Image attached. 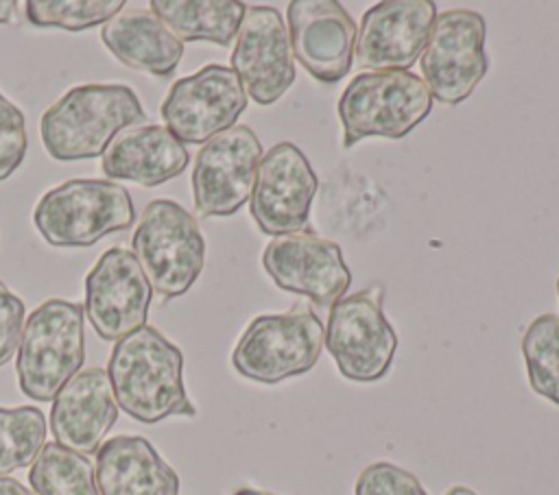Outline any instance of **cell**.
<instances>
[{
	"instance_id": "obj_1",
	"label": "cell",
	"mask_w": 559,
	"mask_h": 495,
	"mask_svg": "<svg viewBox=\"0 0 559 495\" xmlns=\"http://www.w3.org/2000/svg\"><path fill=\"white\" fill-rule=\"evenodd\" d=\"M107 375L118 408L140 423L197 414L183 386L181 349L151 325L114 345Z\"/></svg>"
},
{
	"instance_id": "obj_2",
	"label": "cell",
	"mask_w": 559,
	"mask_h": 495,
	"mask_svg": "<svg viewBox=\"0 0 559 495\" xmlns=\"http://www.w3.org/2000/svg\"><path fill=\"white\" fill-rule=\"evenodd\" d=\"M142 120L146 111L129 85L87 83L68 89L41 113L39 135L52 159L79 161L103 155L120 131Z\"/></svg>"
},
{
	"instance_id": "obj_3",
	"label": "cell",
	"mask_w": 559,
	"mask_h": 495,
	"mask_svg": "<svg viewBox=\"0 0 559 495\" xmlns=\"http://www.w3.org/2000/svg\"><path fill=\"white\" fill-rule=\"evenodd\" d=\"M83 305L48 299L26 318L15 373L20 390L35 401H52L85 362Z\"/></svg>"
},
{
	"instance_id": "obj_4",
	"label": "cell",
	"mask_w": 559,
	"mask_h": 495,
	"mask_svg": "<svg viewBox=\"0 0 559 495\" xmlns=\"http://www.w3.org/2000/svg\"><path fill=\"white\" fill-rule=\"evenodd\" d=\"M432 94L413 72H362L343 89L336 111L343 126V146L365 137L400 140L426 120Z\"/></svg>"
},
{
	"instance_id": "obj_5",
	"label": "cell",
	"mask_w": 559,
	"mask_h": 495,
	"mask_svg": "<svg viewBox=\"0 0 559 495\" xmlns=\"http://www.w3.org/2000/svg\"><path fill=\"white\" fill-rule=\"evenodd\" d=\"M127 188L109 179H70L48 190L33 209V222L50 246H92L133 225Z\"/></svg>"
},
{
	"instance_id": "obj_6",
	"label": "cell",
	"mask_w": 559,
	"mask_h": 495,
	"mask_svg": "<svg viewBox=\"0 0 559 495\" xmlns=\"http://www.w3.org/2000/svg\"><path fill=\"white\" fill-rule=\"evenodd\" d=\"M131 246L153 292L166 301L186 294L205 264L199 222L170 198H155L144 207Z\"/></svg>"
},
{
	"instance_id": "obj_7",
	"label": "cell",
	"mask_w": 559,
	"mask_h": 495,
	"mask_svg": "<svg viewBox=\"0 0 559 495\" xmlns=\"http://www.w3.org/2000/svg\"><path fill=\"white\" fill-rule=\"evenodd\" d=\"M325 327L310 307L255 316L231 351L238 375L258 384H280L308 373L323 349Z\"/></svg>"
},
{
	"instance_id": "obj_8",
	"label": "cell",
	"mask_w": 559,
	"mask_h": 495,
	"mask_svg": "<svg viewBox=\"0 0 559 495\" xmlns=\"http://www.w3.org/2000/svg\"><path fill=\"white\" fill-rule=\"evenodd\" d=\"M382 301V286H371L330 307L323 345L338 373L349 382H378L393 364L397 334L384 316Z\"/></svg>"
},
{
	"instance_id": "obj_9",
	"label": "cell",
	"mask_w": 559,
	"mask_h": 495,
	"mask_svg": "<svg viewBox=\"0 0 559 495\" xmlns=\"http://www.w3.org/2000/svg\"><path fill=\"white\" fill-rule=\"evenodd\" d=\"M419 65L432 98L445 105L467 100L487 74L483 15L472 9L439 13Z\"/></svg>"
},
{
	"instance_id": "obj_10",
	"label": "cell",
	"mask_w": 559,
	"mask_h": 495,
	"mask_svg": "<svg viewBox=\"0 0 559 495\" xmlns=\"http://www.w3.org/2000/svg\"><path fill=\"white\" fill-rule=\"evenodd\" d=\"M247 100L245 87L229 65L207 63L170 85L159 113L181 144H205L236 126Z\"/></svg>"
},
{
	"instance_id": "obj_11",
	"label": "cell",
	"mask_w": 559,
	"mask_h": 495,
	"mask_svg": "<svg viewBox=\"0 0 559 495\" xmlns=\"http://www.w3.org/2000/svg\"><path fill=\"white\" fill-rule=\"evenodd\" d=\"M262 144L251 126L236 124L201 146L192 166L194 212L201 218L236 214L251 196Z\"/></svg>"
},
{
	"instance_id": "obj_12",
	"label": "cell",
	"mask_w": 559,
	"mask_h": 495,
	"mask_svg": "<svg viewBox=\"0 0 559 495\" xmlns=\"http://www.w3.org/2000/svg\"><path fill=\"white\" fill-rule=\"evenodd\" d=\"M319 179L301 153L290 142L271 146L255 170L249 196V212L258 229L266 236L297 233L310 218Z\"/></svg>"
},
{
	"instance_id": "obj_13",
	"label": "cell",
	"mask_w": 559,
	"mask_h": 495,
	"mask_svg": "<svg viewBox=\"0 0 559 495\" xmlns=\"http://www.w3.org/2000/svg\"><path fill=\"white\" fill-rule=\"evenodd\" d=\"M262 266L280 290L308 297L317 307H332L352 283L341 246L312 231L273 238Z\"/></svg>"
},
{
	"instance_id": "obj_14",
	"label": "cell",
	"mask_w": 559,
	"mask_h": 495,
	"mask_svg": "<svg viewBox=\"0 0 559 495\" xmlns=\"http://www.w3.org/2000/svg\"><path fill=\"white\" fill-rule=\"evenodd\" d=\"M153 288L135 255L122 246L107 249L85 277V305L94 331L109 342L146 325Z\"/></svg>"
},
{
	"instance_id": "obj_15",
	"label": "cell",
	"mask_w": 559,
	"mask_h": 495,
	"mask_svg": "<svg viewBox=\"0 0 559 495\" xmlns=\"http://www.w3.org/2000/svg\"><path fill=\"white\" fill-rule=\"evenodd\" d=\"M231 70L247 98L258 105H273L295 83L288 28L275 7H247L231 50Z\"/></svg>"
},
{
	"instance_id": "obj_16",
	"label": "cell",
	"mask_w": 559,
	"mask_h": 495,
	"mask_svg": "<svg viewBox=\"0 0 559 495\" xmlns=\"http://www.w3.org/2000/svg\"><path fill=\"white\" fill-rule=\"evenodd\" d=\"M437 7L430 0H382L356 26L354 61L371 72H406L424 52Z\"/></svg>"
},
{
	"instance_id": "obj_17",
	"label": "cell",
	"mask_w": 559,
	"mask_h": 495,
	"mask_svg": "<svg viewBox=\"0 0 559 495\" xmlns=\"http://www.w3.org/2000/svg\"><path fill=\"white\" fill-rule=\"evenodd\" d=\"M293 57L319 83H336L354 63L356 22L336 0H293L288 4Z\"/></svg>"
},
{
	"instance_id": "obj_18",
	"label": "cell",
	"mask_w": 559,
	"mask_h": 495,
	"mask_svg": "<svg viewBox=\"0 0 559 495\" xmlns=\"http://www.w3.org/2000/svg\"><path fill=\"white\" fill-rule=\"evenodd\" d=\"M118 419V403L109 375L100 366L79 371L52 399L50 432L55 443L92 456L105 443Z\"/></svg>"
},
{
	"instance_id": "obj_19",
	"label": "cell",
	"mask_w": 559,
	"mask_h": 495,
	"mask_svg": "<svg viewBox=\"0 0 559 495\" xmlns=\"http://www.w3.org/2000/svg\"><path fill=\"white\" fill-rule=\"evenodd\" d=\"M190 161L181 144L166 126L144 124L120 131L103 153L105 177L133 181L144 188L162 185L179 177Z\"/></svg>"
},
{
	"instance_id": "obj_20",
	"label": "cell",
	"mask_w": 559,
	"mask_h": 495,
	"mask_svg": "<svg viewBox=\"0 0 559 495\" xmlns=\"http://www.w3.org/2000/svg\"><path fill=\"white\" fill-rule=\"evenodd\" d=\"M100 495H179L177 471L144 436H114L96 451Z\"/></svg>"
},
{
	"instance_id": "obj_21",
	"label": "cell",
	"mask_w": 559,
	"mask_h": 495,
	"mask_svg": "<svg viewBox=\"0 0 559 495\" xmlns=\"http://www.w3.org/2000/svg\"><path fill=\"white\" fill-rule=\"evenodd\" d=\"M105 48L127 68L168 79L179 68L183 44L151 9H127L100 28Z\"/></svg>"
},
{
	"instance_id": "obj_22",
	"label": "cell",
	"mask_w": 559,
	"mask_h": 495,
	"mask_svg": "<svg viewBox=\"0 0 559 495\" xmlns=\"http://www.w3.org/2000/svg\"><path fill=\"white\" fill-rule=\"evenodd\" d=\"M148 9L183 41L231 46L247 7L238 0H151Z\"/></svg>"
},
{
	"instance_id": "obj_23",
	"label": "cell",
	"mask_w": 559,
	"mask_h": 495,
	"mask_svg": "<svg viewBox=\"0 0 559 495\" xmlns=\"http://www.w3.org/2000/svg\"><path fill=\"white\" fill-rule=\"evenodd\" d=\"M28 482L35 495H100L90 458L59 443L41 447L31 464Z\"/></svg>"
},
{
	"instance_id": "obj_24",
	"label": "cell",
	"mask_w": 559,
	"mask_h": 495,
	"mask_svg": "<svg viewBox=\"0 0 559 495\" xmlns=\"http://www.w3.org/2000/svg\"><path fill=\"white\" fill-rule=\"evenodd\" d=\"M522 355L531 388L559 406V316L539 314L522 336Z\"/></svg>"
},
{
	"instance_id": "obj_25",
	"label": "cell",
	"mask_w": 559,
	"mask_h": 495,
	"mask_svg": "<svg viewBox=\"0 0 559 495\" xmlns=\"http://www.w3.org/2000/svg\"><path fill=\"white\" fill-rule=\"evenodd\" d=\"M46 440V419L35 406L0 408V475L31 467Z\"/></svg>"
},
{
	"instance_id": "obj_26",
	"label": "cell",
	"mask_w": 559,
	"mask_h": 495,
	"mask_svg": "<svg viewBox=\"0 0 559 495\" xmlns=\"http://www.w3.org/2000/svg\"><path fill=\"white\" fill-rule=\"evenodd\" d=\"M26 17L37 28L85 31L107 24L124 9L122 0H28Z\"/></svg>"
},
{
	"instance_id": "obj_27",
	"label": "cell",
	"mask_w": 559,
	"mask_h": 495,
	"mask_svg": "<svg viewBox=\"0 0 559 495\" xmlns=\"http://www.w3.org/2000/svg\"><path fill=\"white\" fill-rule=\"evenodd\" d=\"M354 495H428L421 482L393 462L367 464L354 484Z\"/></svg>"
},
{
	"instance_id": "obj_28",
	"label": "cell",
	"mask_w": 559,
	"mask_h": 495,
	"mask_svg": "<svg viewBox=\"0 0 559 495\" xmlns=\"http://www.w3.org/2000/svg\"><path fill=\"white\" fill-rule=\"evenodd\" d=\"M26 146L24 113L0 92V181L9 179L22 166Z\"/></svg>"
},
{
	"instance_id": "obj_29",
	"label": "cell",
	"mask_w": 559,
	"mask_h": 495,
	"mask_svg": "<svg viewBox=\"0 0 559 495\" xmlns=\"http://www.w3.org/2000/svg\"><path fill=\"white\" fill-rule=\"evenodd\" d=\"M24 301L0 281V366H4L20 347L24 329Z\"/></svg>"
},
{
	"instance_id": "obj_30",
	"label": "cell",
	"mask_w": 559,
	"mask_h": 495,
	"mask_svg": "<svg viewBox=\"0 0 559 495\" xmlns=\"http://www.w3.org/2000/svg\"><path fill=\"white\" fill-rule=\"evenodd\" d=\"M0 495H35L31 488H26L22 482L0 475Z\"/></svg>"
},
{
	"instance_id": "obj_31",
	"label": "cell",
	"mask_w": 559,
	"mask_h": 495,
	"mask_svg": "<svg viewBox=\"0 0 559 495\" xmlns=\"http://www.w3.org/2000/svg\"><path fill=\"white\" fill-rule=\"evenodd\" d=\"M17 2L13 0H0V24H11L15 17Z\"/></svg>"
},
{
	"instance_id": "obj_32",
	"label": "cell",
	"mask_w": 559,
	"mask_h": 495,
	"mask_svg": "<svg viewBox=\"0 0 559 495\" xmlns=\"http://www.w3.org/2000/svg\"><path fill=\"white\" fill-rule=\"evenodd\" d=\"M445 495H478V493H474V491L467 488V486H452Z\"/></svg>"
},
{
	"instance_id": "obj_33",
	"label": "cell",
	"mask_w": 559,
	"mask_h": 495,
	"mask_svg": "<svg viewBox=\"0 0 559 495\" xmlns=\"http://www.w3.org/2000/svg\"><path fill=\"white\" fill-rule=\"evenodd\" d=\"M234 495H275L269 491H260V488H238Z\"/></svg>"
},
{
	"instance_id": "obj_34",
	"label": "cell",
	"mask_w": 559,
	"mask_h": 495,
	"mask_svg": "<svg viewBox=\"0 0 559 495\" xmlns=\"http://www.w3.org/2000/svg\"><path fill=\"white\" fill-rule=\"evenodd\" d=\"M557 292H559V279H557Z\"/></svg>"
}]
</instances>
